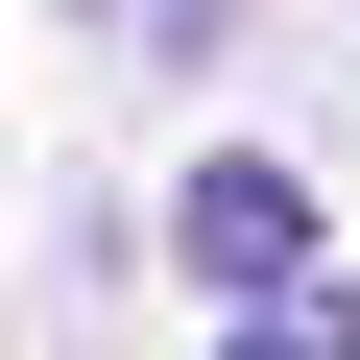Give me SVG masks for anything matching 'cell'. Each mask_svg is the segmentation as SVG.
I'll use <instances>...</instances> for the list:
<instances>
[{
  "instance_id": "6da1fadb",
  "label": "cell",
  "mask_w": 360,
  "mask_h": 360,
  "mask_svg": "<svg viewBox=\"0 0 360 360\" xmlns=\"http://www.w3.org/2000/svg\"><path fill=\"white\" fill-rule=\"evenodd\" d=\"M168 264H193L217 312H240V288H288V264H312V168H264V144H240V168H193V193H168Z\"/></svg>"
},
{
  "instance_id": "7a4b0ae2",
  "label": "cell",
  "mask_w": 360,
  "mask_h": 360,
  "mask_svg": "<svg viewBox=\"0 0 360 360\" xmlns=\"http://www.w3.org/2000/svg\"><path fill=\"white\" fill-rule=\"evenodd\" d=\"M240 360H360V288H312V264H288V288H240Z\"/></svg>"
}]
</instances>
